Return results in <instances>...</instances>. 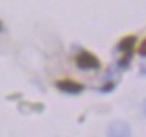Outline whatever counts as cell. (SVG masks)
Here are the masks:
<instances>
[{"label":"cell","mask_w":146,"mask_h":137,"mask_svg":"<svg viewBox=\"0 0 146 137\" xmlns=\"http://www.w3.org/2000/svg\"><path fill=\"white\" fill-rule=\"evenodd\" d=\"M77 63H79L80 68H98L99 66V61L96 57H93L91 54H88V52H83L82 55H80L79 58H77Z\"/></svg>","instance_id":"cell-1"},{"label":"cell","mask_w":146,"mask_h":137,"mask_svg":"<svg viewBox=\"0 0 146 137\" xmlns=\"http://www.w3.org/2000/svg\"><path fill=\"white\" fill-rule=\"evenodd\" d=\"M108 136L110 137H129V128L126 124H113L108 129Z\"/></svg>","instance_id":"cell-2"},{"label":"cell","mask_w":146,"mask_h":137,"mask_svg":"<svg viewBox=\"0 0 146 137\" xmlns=\"http://www.w3.org/2000/svg\"><path fill=\"white\" fill-rule=\"evenodd\" d=\"M58 87H60L61 90H64V92H72V93H77V92L82 90V87H80L79 84L71 82V80H61V82H58Z\"/></svg>","instance_id":"cell-3"},{"label":"cell","mask_w":146,"mask_h":137,"mask_svg":"<svg viewBox=\"0 0 146 137\" xmlns=\"http://www.w3.org/2000/svg\"><path fill=\"white\" fill-rule=\"evenodd\" d=\"M138 52H140V55H143V57H146V39L140 44V49H138Z\"/></svg>","instance_id":"cell-4"},{"label":"cell","mask_w":146,"mask_h":137,"mask_svg":"<svg viewBox=\"0 0 146 137\" xmlns=\"http://www.w3.org/2000/svg\"><path fill=\"white\" fill-rule=\"evenodd\" d=\"M145 114H146V102H145Z\"/></svg>","instance_id":"cell-5"}]
</instances>
